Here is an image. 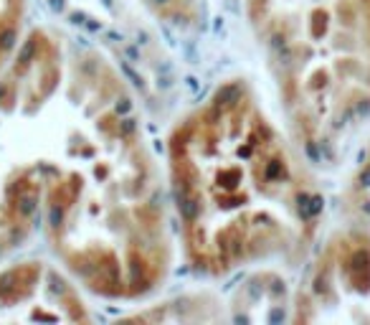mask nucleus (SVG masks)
I'll list each match as a JSON object with an SVG mask.
<instances>
[{
    "instance_id": "7",
    "label": "nucleus",
    "mask_w": 370,
    "mask_h": 325,
    "mask_svg": "<svg viewBox=\"0 0 370 325\" xmlns=\"http://www.w3.org/2000/svg\"><path fill=\"white\" fill-rule=\"evenodd\" d=\"M363 186H370V171L363 175Z\"/></svg>"
},
{
    "instance_id": "4",
    "label": "nucleus",
    "mask_w": 370,
    "mask_h": 325,
    "mask_svg": "<svg viewBox=\"0 0 370 325\" xmlns=\"http://www.w3.org/2000/svg\"><path fill=\"white\" fill-rule=\"evenodd\" d=\"M76 279L41 259L0 270V323H81L92 320Z\"/></svg>"
},
{
    "instance_id": "3",
    "label": "nucleus",
    "mask_w": 370,
    "mask_h": 325,
    "mask_svg": "<svg viewBox=\"0 0 370 325\" xmlns=\"http://www.w3.org/2000/svg\"><path fill=\"white\" fill-rule=\"evenodd\" d=\"M66 64V41L33 31L0 74V259L41 226V117Z\"/></svg>"
},
{
    "instance_id": "6",
    "label": "nucleus",
    "mask_w": 370,
    "mask_h": 325,
    "mask_svg": "<svg viewBox=\"0 0 370 325\" xmlns=\"http://www.w3.org/2000/svg\"><path fill=\"white\" fill-rule=\"evenodd\" d=\"M145 3L173 23H190L198 13V0H145Z\"/></svg>"
},
{
    "instance_id": "2",
    "label": "nucleus",
    "mask_w": 370,
    "mask_h": 325,
    "mask_svg": "<svg viewBox=\"0 0 370 325\" xmlns=\"http://www.w3.org/2000/svg\"><path fill=\"white\" fill-rule=\"evenodd\" d=\"M167 173L188 262L231 274L282 252L294 223L312 221L322 198L297 186L251 86L218 84L177 122Z\"/></svg>"
},
{
    "instance_id": "1",
    "label": "nucleus",
    "mask_w": 370,
    "mask_h": 325,
    "mask_svg": "<svg viewBox=\"0 0 370 325\" xmlns=\"http://www.w3.org/2000/svg\"><path fill=\"white\" fill-rule=\"evenodd\" d=\"M41 229L64 270L109 300L150 295L170 270L162 188L119 74L71 49L41 120Z\"/></svg>"
},
{
    "instance_id": "5",
    "label": "nucleus",
    "mask_w": 370,
    "mask_h": 325,
    "mask_svg": "<svg viewBox=\"0 0 370 325\" xmlns=\"http://www.w3.org/2000/svg\"><path fill=\"white\" fill-rule=\"evenodd\" d=\"M28 0H0V74L23 46Z\"/></svg>"
}]
</instances>
